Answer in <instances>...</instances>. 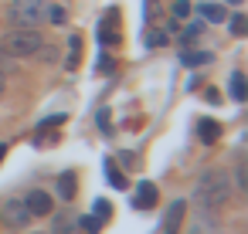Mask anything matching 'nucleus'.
Returning a JSON list of instances; mask_svg holds the SVG:
<instances>
[{
	"label": "nucleus",
	"instance_id": "obj_1",
	"mask_svg": "<svg viewBox=\"0 0 248 234\" xmlns=\"http://www.w3.org/2000/svg\"><path fill=\"white\" fill-rule=\"evenodd\" d=\"M231 180H228V173L224 170H207V173H201V180H197V187H194V200H197V207L201 210H221L224 204H228V197H231Z\"/></svg>",
	"mask_w": 248,
	"mask_h": 234
},
{
	"label": "nucleus",
	"instance_id": "obj_2",
	"mask_svg": "<svg viewBox=\"0 0 248 234\" xmlns=\"http://www.w3.org/2000/svg\"><path fill=\"white\" fill-rule=\"evenodd\" d=\"M41 44H45V38L38 34V28H14L11 34H4L0 51L7 58H34Z\"/></svg>",
	"mask_w": 248,
	"mask_h": 234
},
{
	"label": "nucleus",
	"instance_id": "obj_3",
	"mask_svg": "<svg viewBox=\"0 0 248 234\" xmlns=\"http://www.w3.org/2000/svg\"><path fill=\"white\" fill-rule=\"evenodd\" d=\"M4 17L14 28H38L45 21V0H14L4 11Z\"/></svg>",
	"mask_w": 248,
	"mask_h": 234
},
{
	"label": "nucleus",
	"instance_id": "obj_4",
	"mask_svg": "<svg viewBox=\"0 0 248 234\" xmlns=\"http://www.w3.org/2000/svg\"><path fill=\"white\" fill-rule=\"evenodd\" d=\"M24 204H28L31 217H48V214L55 210V200H51L48 190H31V193L24 197Z\"/></svg>",
	"mask_w": 248,
	"mask_h": 234
},
{
	"label": "nucleus",
	"instance_id": "obj_5",
	"mask_svg": "<svg viewBox=\"0 0 248 234\" xmlns=\"http://www.w3.org/2000/svg\"><path fill=\"white\" fill-rule=\"evenodd\" d=\"M4 217H7L11 227H24V224L31 220V210H28L24 200H7V204H4Z\"/></svg>",
	"mask_w": 248,
	"mask_h": 234
},
{
	"label": "nucleus",
	"instance_id": "obj_6",
	"mask_svg": "<svg viewBox=\"0 0 248 234\" xmlns=\"http://www.w3.org/2000/svg\"><path fill=\"white\" fill-rule=\"evenodd\" d=\"M184 214H187V204L184 200H173L167 207V217H163V234H177L180 224H184Z\"/></svg>",
	"mask_w": 248,
	"mask_h": 234
},
{
	"label": "nucleus",
	"instance_id": "obj_7",
	"mask_svg": "<svg viewBox=\"0 0 248 234\" xmlns=\"http://www.w3.org/2000/svg\"><path fill=\"white\" fill-rule=\"evenodd\" d=\"M133 207H136V210H150V207H156V187H153L150 180H143V183L136 187Z\"/></svg>",
	"mask_w": 248,
	"mask_h": 234
},
{
	"label": "nucleus",
	"instance_id": "obj_8",
	"mask_svg": "<svg viewBox=\"0 0 248 234\" xmlns=\"http://www.w3.org/2000/svg\"><path fill=\"white\" fill-rule=\"evenodd\" d=\"M197 136H201L204 146L217 143V139H221V122H214V119H201V122H197Z\"/></svg>",
	"mask_w": 248,
	"mask_h": 234
},
{
	"label": "nucleus",
	"instance_id": "obj_9",
	"mask_svg": "<svg viewBox=\"0 0 248 234\" xmlns=\"http://www.w3.org/2000/svg\"><path fill=\"white\" fill-rule=\"evenodd\" d=\"M75 193H78V176H75L72 170H65V173L58 176V197H62V200H75Z\"/></svg>",
	"mask_w": 248,
	"mask_h": 234
},
{
	"label": "nucleus",
	"instance_id": "obj_10",
	"mask_svg": "<svg viewBox=\"0 0 248 234\" xmlns=\"http://www.w3.org/2000/svg\"><path fill=\"white\" fill-rule=\"evenodd\" d=\"M197 14H201V21H211V24H221V21L228 17V11H224L221 4H201Z\"/></svg>",
	"mask_w": 248,
	"mask_h": 234
},
{
	"label": "nucleus",
	"instance_id": "obj_11",
	"mask_svg": "<svg viewBox=\"0 0 248 234\" xmlns=\"http://www.w3.org/2000/svg\"><path fill=\"white\" fill-rule=\"evenodd\" d=\"M231 99H234V102H245V99H248V82H245L241 72L231 75Z\"/></svg>",
	"mask_w": 248,
	"mask_h": 234
},
{
	"label": "nucleus",
	"instance_id": "obj_12",
	"mask_svg": "<svg viewBox=\"0 0 248 234\" xmlns=\"http://www.w3.org/2000/svg\"><path fill=\"white\" fill-rule=\"evenodd\" d=\"M180 61H184L187 68H201V65H207V61H211V51H184V55H180Z\"/></svg>",
	"mask_w": 248,
	"mask_h": 234
},
{
	"label": "nucleus",
	"instance_id": "obj_13",
	"mask_svg": "<svg viewBox=\"0 0 248 234\" xmlns=\"http://www.w3.org/2000/svg\"><path fill=\"white\" fill-rule=\"evenodd\" d=\"M106 176H109V183H112L116 190H126V176L116 170V163H112V160H106Z\"/></svg>",
	"mask_w": 248,
	"mask_h": 234
},
{
	"label": "nucleus",
	"instance_id": "obj_14",
	"mask_svg": "<svg viewBox=\"0 0 248 234\" xmlns=\"http://www.w3.org/2000/svg\"><path fill=\"white\" fill-rule=\"evenodd\" d=\"M78 227H82L85 234H99V231H102V217H95V214H85V217H78Z\"/></svg>",
	"mask_w": 248,
	"mask_h": 234
},
{
	"label": "nucleus",
	"instance_id": "obj_15",
	"mask_svg": "<svg viewBox=\"0 0 248 234\" xmlns=\"http://www.w3.org/2000/svg\"><path fill=\"white\" fill-rule=\"evenodd\" d=\"M78 51H82V38H78V34H72V38H68V61H65L68 68H75V65H78Z\"/></svg>",
	"mask_w": 248,
	"mask_h": 234
},
{
	"label": "nucleus",
	"instance_id": "obj_16",
	"mask_svg": "<svg viewBox=\"0 0 248 234\" xmlns=\"http://www.w3.org/2000/svg\"><path fill=\"white\" fill-rule=\"evenodd\" d=\"M45 17H48L51 24H65V17H68V14H65V7H62V4H51V7L45 4Z\"/></svg>",
	"mask_w": 248,
	"mask_h": 234
},
{
	"label": "nucleus",
	"instance_id": "obj_17",
	"mask_svg": "<svg viewBox=\"0 0 248 234\" xmlns=\"http://www.w3.org/2000/svg\"><path fill=\"white\" fill-rule=\"evenodd\" d=\"M201 34H204V21H194V24H187V31H184V38H180V41H184V44H194Z\"/></svg>",
	"mask_w": 248,
	"mask_h": 234
},
{
	"label": "nucleus",
	"instance_id": "obj_18",
	"mask_svg": "<svg viewBox=\"0 0 248 234\" xmlns=\"http://www.w3.org/2000/svg\"><path fill=\"white\" fill-rule=\"evenodd\" d=\"M245 31H248V17L245 14H234L231 17V34L234 38H245Z\"/></svg>",
	"mask_w": 248,
	"mask_h": 234
},
{
	"label": "nucleus",
	"instance_id": "obj_19",
	"mask_svg": "<svg viewBox=\"0 0 248 234\" xmlns=\"http://www.w3.org/2000/svg\"><path fill=\"white\" fill-rule=\"evenodd\" d=\"M51 227H55V234H72V227H75V224L68 220V214H58Z\"/></svg>",
	"mask_w": 248,
	"mask_h": 234
},
{
	"label": "nucleus",
	"instance_id": "obj_20",
	"mask_svg": "<svg viewBox=\"0 0 248 234\" xmlns=\"http://www.w3.org/2000/svg\"><path fill=\"white\" fill-rule=\"evenodd\" d=\"M62 122H65V116H48V119H41V122H38V136L48 132V129H55V126H62Z\"/></svg>",
	"mask_w": 248,
	"mask_h": 234
},
{
	"label": "nucleus",
	"instance_id": "obj_21",
	"mask_svg": "<svg viewBox=\"0 0 248 234\" xmlns=\"http://www.w3.org/2000/svg\"><path fill=\"white\" fill-rule=\"evenodd\" d=\"M184 17H190V4L187 0H177L173 4V21H184Z\"/></svg>",
	"mask_w": 248,
	"mask_h": 234
},
{
	"label": "nucleus",
	"instance_id": "obj_22",
	"mask_svg": "<svg viewBox=\"0 0 248 234\" xmlns=\"http://www.w3.org/2000/svg\"><path fill=\"white\" fill-rule=\"evenodd\" d=\"M99 41H102V44H116L119 38H116V31H109V24H102V28H99Z\"/></svg>",
	"mask_w": 248,
	"mask_h": 234
},
{
	"label": "nucleus",
	"instance_id": "obj_23",
	"mask_svg": "<svg viewBox=\"0 0 248 234\" xmlns=\"http://www.w3.org/2000/svg\"><path fill=\"white\" fill-rule=\"evenodd\" d=\"M109 214H112V204H109V200H95V217H102V220H106Z\"/></svg>",
	"mask_w": 248,
	"mask_h": 234
},
{
	"label": "nucleus",
	"instance_id": "obj_24",
	"mask_svg": "<svg viewBox=\"0 0 248 234\" xmlns=\"http://www.w3.org/2000/svg\"><path fill=\"white\" fill-rule=\"evenodd\" d=\"M160 44H167V31H153L150 34V48H160Z\"/></svg>",
	"mask_w": 248,
	"mask_h": 234
},
{
	"label": "nucleus",
	"instance_id": "obj_25",
	"mask_svg": "<svg viewBox=\"0 0 248 234\" xmlns=\"http://www.w3.org/2000/svg\"><path fill=\"white\" fill-rule=\"evenodd\" d=\"M99 129H102V132H109V129H112V126H109V112H106V109H99Z\"/></svg>",
	"mask_w": 248,
	"mask_h": 234
},
{
	"label": "nucleus",
	"instance_id": "obj_26",
	"mask_svg": "<svg viewBox=\"0 0 248 234\" xmlns=\"http://www.w3.org/2000/svg\"><path fill=\"white\" fill-rule=\"evenodd\" d=\"M238 190H248V173H245V166H238Z\"/></svg>",
	"mask_w": 248,
	"mask_h": 234
},
{
	"label": "nucleus",
	"instance_id": "obj_27",
	"mask_svg": "<svg viewBox=\"0 0 248 234\" xmlns=\"http://www.w3.org/2000/svg\"><path fill=\"white\" fill-rule=\"evenodd\" d=\"M119 160H123V163H126V166H136V156H133V153H123V156H119Z\"/></svg>",
	"mask_w": 248,
	"mask_h": 234
},
{
	"label": "nucleus",
	"instance_id": "obj_28",
	"mask_svg": "<svg viewBox=\"0 0 248 234\" xmlns=\"http://www.w3.org/2000/svg\"><path fill=\"white\" fill-rule=\"evenodd\" d=\"M4 88H7V75H4V68H0V95H4Z\"/></svg>",
	"mask_w": 248,
	"mask_h": 234
},
{
	"label": "nucleus",
	"instance_id": "obj_29",
	"mask_svg": "<svg viewBox=\"0 0 248 234\" xmlns=\"http://www.w3.org/2000/svg\"><path fill=\"white\" fill-rule=\"evenodd\" d=\"M4 156H7V146H4V143H0V160H4Z\"/></svg>",
	"mask_w": 248,
	"mask_h": 234
},
{
	"label": "nucleus",
	"instance_id": "obj_30",
	"mask_svg": "<svg viewBox=\"0 0 248 234\" xmlns=\"http://www.w3.org/2000/svg\"><path fill=\"white\" fill-rule=\"evenodd\" d=\"M228 4H231V7H238V4H241V0H228Z\"/></svg>",
	"mask_w": 248,
	"mask_h": 234
},
{
	"label": "nucleus",
	"instance_id": "obj_31",
	"mask_svg": "<svg viewBox=\"0 0 248 234\" xmlns=\"http://www.w3.org/2000/svg\"><path fill=\"white\" fill-rule=\"evenodd\" d=\"M31 234H41V231H31Z\"/></svg>",
	"mask_w": 248,
	"mask_h": 234
}]
</instances>
